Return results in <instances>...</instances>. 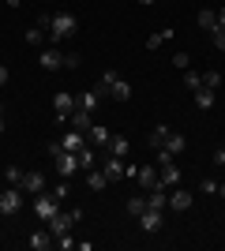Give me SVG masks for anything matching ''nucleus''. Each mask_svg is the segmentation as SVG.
<instances>
[{
	"mask_svg": "<svg viewBox=\"0 0 225 251\" xmlns=\"http://www.w3.org/2000/svg\"><path fill=\"white\" fill-rule=\"evenodd\" d=\"M8 79H11V72H8V68H4V64H0V86L8 83Z\"/></svg>",
	"mask_w": 225,
	"mask_h": 251,
	"instance_id": "nucleus-39",
	"label": "nucleus"
},
{
	"mask_svg": "<svg viewBox=\"0 0 225 251\" xmlns=\"http://www.w3.org/2000/svg\"><path fill=\"white\" fill-rule=\"evenodd\" d=\"M128 150H131L128 135H109V154H117V157H128Z\"/></svg>",
	"mask_w": 225,
	"mask_h": 251,
	"instance_id": "nucleus-21",
	"label": "nucleus"
},
{
	"mask_svg": "<svg viewBox=\"0 0 225 251\" xmlns=\"http://www.w3.org/2000/svg\"><path fill=\"white\" fill-rule=\"evenodd\" d=\"M184 147H188V139H184L180 131H169V139H165V147H161V150H169V154L176 157V154H180Z\"/></svg>",
	"mask_w": 225,
	"mask_h": 251,
	"instance_id": "nucleus-22",
	"label": "nucleus"
},
{
	"mask_svg": "<svg viewBox=\"0 0 225 251\" xmlns=\"http://www.w3.org/2000/svg\"><path fill=\"white\" fill-rule=\"evenodd\" d=\"M72 225H75V214H60V210L45 221V229L53 232V240H56V236H64V232H72Z\"/></svg>",
	"mask_w": 225,
	"mask_h": 251,
	"instance_id": "nucleus-7",
	"label": "nucleus"
},
{
	"mask_svg": "<svg viewBox=\"0 0 225 251\" xmlns=\"http://www.w3.org/2000/svg\"><path fill=\"white\" fill-rule=\"evenodd\" d=\"M26 244H30V251H49V248H53V232H49V229H38V232L26 236Z\"/></svg>",
	"mask_w": 225,
	"mask_h": 251,
	"instance_id": "nucleus-13",
	"label": "nucleus"
},
{
	"mask_svg": "<svg viewBox=\"0 0 225 251\" xmlns=\"http://www.w3.org/2000/svg\"><path fill=\"white\" fill-rule=\"evenodd\" d=\"M56 248H64V251H72V248H79V240H75L72 232H64V236H56Z\"/></svg>",
	"mask_w": 225,
	"mask_h": 251,
	"instance_id": "nucleus-33",
	"label": "nucleus"
},
{
	"mask_svg": "<svg viewBox=\"0 0 225 251\" xmlns=\"http://www.w3.org/2000/svg\"><path fill=\"white\" fill-rule=\"evenodd\" d=\"M0 116H4V109H0ZM0 131H4V120H0Z\"/></svg>",
	"mask_w": 225,
	"mask_h": 251,
	"instance_id": "nucleus-44",
	"label": "nucleus"
},
{
	"mask_svg": "<svg viewBox=\"0 0 225 251\" xmlns=\"http://www.w3.org/2000/svg\"><path fill=\"white\" fill-rule=\"evenodd\" d=\"M86 188H90V191H105L109 188L105 173H101V169H86Z\"/></svg>",
	"mask_w": 225,
	"mask_h": 251,
	"instance_id": "nucleus-20",
	"label": "nucleus"
},
{
	"mask_svg": "<svg viewBox=\"0 0 225 251\" xmlns=\"http://www.w3.org/2000/svg\"><path fill=\"white\" fill-rule=\"evenodd\" d=\"M45 30H49V26H42V23L30 26V30H26V42H30V45H42L45 42Z\"/></svg>",
	"mask_w": 225,
	"mask_h": 251,
	"instance_id": "nucleus-28",
	"label": "nucleus"
},
{
	"mask_svg": "<svg viewBox=\"0 0 225 251\" xmlns=\"http://www.w3.org/2000/svg\"><path fill=\"white\" fill-rule=\"evenodd\" d=\"M135 221H139V229H143V232H161V225H165V210L147 206V210H143V214H139Z\"/></svg>",
	"mask_w": 225,
	"mask_h": 251,
	"instance_id": "nucleus-5",
	"label": "nucleus"
},
{
	"mask_svg": "<svg viewBox=\"0 0 225 251\" xmlns=\"http://www.w3.org/2000/svg\"><path fill=\"white\" fill-rule=\"evenodd\" d=\"M218 195H222V199H225V184H218Z\"/></svg>",
	"mask_w": 225,
	"mask_h": 251,
	"instance_id": "nucleus-42",
	"label": "nucleus"
},
{
	"mask_svg": "<svg viewBox=\"0 0 225 251\" xmlns=\"http://www.w3.org/2000/svg\"><path fill=\"white\" fill-rule=\"evenodd\" d=\"M143 210H147V199H143V195H135V199H128V214H131V218H139Z\"/></svg>",
	"mask_w": 225,
	"mask_h": 251,
	"instance_id": "nucleus-31",
	"label": "nucleus"
},
{
	"mask_svg": "<svg viewBox=\"0 0 225 251\" xmlns=\"http://www.w3.org/2000/svg\"><path fill=\"white\" fill-rule=\"evenodd\" d=\"M195 105H199V109H214V90H195Z\"/></svg>",
	"mask_w": 225,
	"mask_h": 251,
	"instance_id": "nucleus-26",
	"label": "nucleus"
},
{
	"mask_svg": "<svg viewBox=\"0 0 225 251\" xmlns=\"http://www.w3.org/2000/svg\"><path fill=\"white\" fill-rule=\"evenodd\" d=\"M86 143H90V147H109V127L90 124V131H86Z\"/></svg>",
	"mask_w": 225,
	"mask_h": 251,
	"instance_id": "nucleus-18",
	"label": "nucleus"
},
{
	"mask_svg": "<svg viewBox=\"0 0 225 251\" xmlns=\"http://www.w3.org/2000/svg\"><path fill=\"white\" fill-rule=\"evenodd\" d=\"M169 38H173V30H158V34H150V38H147V49H150V52L161 49V45L169 42Z\"/></svg>",
	"mask_w": 225,
	"mask_h": 251,
	"instance_id": "nucleus-25",
	"label": "nucleus"
},
{
	"mask_svg": "<svg viewBox=\"0 0 225 251\" xmlns=\"http://www.w3.org/2000/svg\"><path fill=\"white\" fill-rule=\"evenodd\" d=\"M188 64H192L188 52H176V56H173V68H176V72H188Z\"/></svg>",
	"mask_w": 225,
	"mask_h": 251,
	"instance_id": "nucleus-34",
	"label": "nucleus"
},
{
	"mask_svg": "<svg viewBox=\"0 0 225 251\" xmlns=\"http://www.w3.org/2000/svg\"><path fill=\"white\" fill-rule=\"evenodd\" d=\"M75 30H79V19H75L72 11H56V15H49V38H53V42H64V38H72Z\"/></svg>",
	"mask_w": 225,
	"mask_h": 251,
	"instance_id": "nucleus-1",
	"label": "nucleus"
},
{
	"mask_svg": "<svg viewBox=\"0 0 225 251\" xmlns=\"http://www.w3.org/2000/svg\"><path fill=\"white\" fill-rule=\"evenodd\" d=\"M214 161H218V165H225V147H222V150H214Z\"/></svg>",
	"mask_w": 225,
	"mask_h": 251,
	"instance_id": "nucleus-41",
	"label": "nucleus"
},
{
	"mask_svg": "<svg viewBox=\"0 0 225 251\" xmlns=\"http://www.w3.org/2000/svg\"><path fill=\"white\" fill-rule=\"evenodd\" d=\"M64 124L72 127V131H83V135H86V131H90V124H94V120H90V113H86V109H79V105H75V109H72V116H68Z\"/></svg>",
	"mask_w": 225,
	"mask_h": 251,
	"instance_id": "nucleus-9",
	"label": "nucleus"
},
{
	"mask_svg": "<svg viewBox=\"0 0 225 251\" xmlns=\"http://www.w3.org/2000/svg\"><path fill=\"white\" fill-rule=\"evenodd\" d=\"M75 157H79V169H94V150H90V147H83Z\"/></svg>",
	"mask_w": 225,
	"mask_h": 251,
	"instance_id": "nucleus-29",
	"label": "nucleus"
},
{
	"mask_svg": "<svg viewBox=\"0 0 225 251\" xmlns=\"http://www.w3.org/2000/svg\"><path fill=\"white\" fill-rule=\"evenodd\" d=\"M109 98H113V101H128V98H131V83L117 75V79H113V86H109Z\"/></svg>",
	"mask_w": 225,
	"mask_h": 251,
	"instance_id": "nucleus-16",
	"label": "nucleus"
},
{
	"mask_svg": "<svg viewBox=\"0 0 225 251\" xmlns=\"http://www.w3.org/2000/svg\"><path fill=\"white\" fill-rule=\"evenodd\" d=\"M135 176H139V188L143 191L158 188V165H139V169H135Z\"/></svg>",
	"mask_w": 225,
	"mask_h": 251,
	"instance_id": "nucleus-11",
	"label": "nucleus"
},
{
	"mask_svg": "<svg viewBox=\"0 0 225 251\" xmlns=\"http://www.w3.org/2000/svg\"><path fill=\"white\" fill-rule=\"evenodd\" d=\"M38 64H42L45 72H56V68H64V52H56V49H45L42 56H38Z\"/></svg>",
	"mask_w": 225,
	"mask_h": 251,
	"instance_id": "nucleus-15",
	"label": "nucleus"
},
{
	"mask_svg": "<svg viewBox=\"0 0 225 251\" xmlns=\"http://www.w3.org/2000/svg\"><path fill=\"white\" fill-rule=\"evenodd\" d=\"M75 105H79V109H86V113L94 116L98 105H101V94H98V90H83V94H75Z\"/></svg>",
	"mask_w": 225,
	"mask_h": 251,
	"instance_id": "nucleus-14",
	"label": "nucleus"
},
{
	"mask_svg": "<svg viewBox=\"0 0 225 251\" xmlns=\"http://www.w3.org/2000/svg\"><path fill=\"white\" fill-rule=\"evenodd\" d=\"M68 191H72L68 184H56V188H53V199H56V202H60V199H68Z\"/></svg>",
	"mask_w": 225,
	"mask_h": 251,
	"instance_id": "nucleus-36",
	"label": "nucleus"
},
{
	"mask_svg": "<svg viewBox=\"0 0 225 251\" xmlns=\"http://www.w3.org/2000/svg\"><path fill=\"white\" fill-rule=\"evenodd\" d=\"M23 191L42 195V191H45V176H42V173H23Z\"/></svg>",
	"mask_w": 225,
	"mask_h": 251,
	"instance_id": "nucleus-17",
	"label": "nucleus"
},
{
	"mask_svg": "<svg viewBox=\"0 0 225 251\" xmlns=\"http://www.w3.org/2000/svg\"><path fill=\"white\" fill-rule=\"evenodd\" d=\"M218 30H225V8H218Z\"/></svg>",
	"mask_w": 225,
	"mask_h": 251,
	"instance_id": "nucleus-40",
	"label": "nucleus"
},
{
	"mask_svg": "<svg viewBox=\"0 0 225 251\" xmlns=\"http://www.w3.org/2000/svg\"><path fill=\"white\" fill-rule=\"evenodd\" d=\"M4 180H8L11 188H23V169L19 165H8V169H4Z\"/></svg>",
	"mask_w": 225,
	"mask_h": 251,
	"instance_id": "nucleus-27",
	"label": "nucleus"
},
{
	"mask_svg": "<svg viewBox=\"0 0 225 251\" xmlns=\"http://www.w3.org/2000/svg\"><path fill=\"white\" fill-rule=\"evenodd\" d=\"M199 26H203L206 34H218V11L203 8V11H199Z\"/></svg>",
	"mask_w": 225,
	"mask_h": 251,
	"instance_id": "nucleus-23",
	"label": "nucleus"
},
{
	"mask_svg": "<svg viewBox=\"0 0 225 251\" xmlns=\"http://www.w3.org/2000/svg\"><path fill=\"white\" fill-rule=\"evenodd\" d=\"M165 139H169V127H165V124H158L154 131H150V147H154V150H161V147H165Z\"/></svg>",
	"mask_w": 225,
	"mask_h": 251,
	"instance_id": "nucleus-24",
	"label": "nucleus"
},
{
	"mask_svg": "<svg viewBox=\"0 0 225 251\" xmlns=\"http://www.w3.org/2000/svg\"><path fill=\"white\" fill-rule=\"evenodd\" d=\"M101 173H105V180H113V184H117V180L124 176V157L109 154V157H105V165H101Z\"/></svg>",
	"mask_w": 225,
	"mask_h": 251,
	"instance_id": "nucleus-12",
	"label": "nucleus"
},
{
	"mask_svg": "<svg viewBox=\"0 0 225 251\" xmlns=\"http://www.w3.org/2000/svg\"><path fill=\"white\" fill-rule=\"evenodd\" d=\"M23 210V188H4L0 191V214H19Z\"/></svg>",
	"mask_w": 225,
	"mask_h": 251,
	"instance_id": "nucleus-4",
	"label": "nucleus"
},
{
	"mask_svg": "<svg viewBox=\"0 0 225 251\" xmlns=\"http://www.w3.org/2000/svg\"><path fill=\"white\" fill-rule=\"evenodd\" d=\"M53 165H56V173H60V176H75V173H79V157L72 154V150H56L53 154Z\"/></svg>",
	"mask_w": 225,
	"mask_h": 251,
	"instance_id": "nucleus-3",
	"label": "nucleus"
},
{
	"mask_svg": "<svg viewBox=\"0 0 225 251\" xmlns=\"http://www.w3.org/2000/svg\"><path fill=\"white\" fill-rule=\"evenodd\" d=\"M210 38H214V45H218V49H222V52H225V30H218V34H210Z\"/></svg>",
	"mask_w": 225,
	"mask_h": 251,
	"instance_id": "nucleus-38",
	"label": "nucleus"
},
{
	"mask_svg": "<svg viewBox=\"0 0 225 251\" xmlns=\"http://www.w3.org/2000/svg\"><path fill=\"white\" fill-rule=\"evenodd\" d=\"M169 210H173V214L192 210V191H184L180 184H176V188H169Z\"/></svg>",
	"mask_w": 225,
	"mask_h": 251,
	"instance_id": "nucleus-8",
	"label": "nucleus"
},
{
	"mask_svg": "<svg viewBox=\"0 0 225 251\" xmlns=\"http://www.w3.org/2000/svg\"><path fill=\"white\" fill-rule=\"evenodd\" d=\"M79 64H83L79 52H64V68H79Z\"/></svg>",
	"mask_w": 225,
	"mask_h": 251,
	"instance_id": "nucleus-35",
	"label": "nucleus"
},
{
	"mask_svg": "<svg viewBox=\"0 0 225 251\" xmlns=\"http://www.w3.org/2000/svg\"><path fill=\"white\" fill-rule=\"evenodd\" d=\"M60 147H64V150H72V154H79V150L86 147V139H83V131H72V127H68V135L60 139Z\"/></svg>",
	"mask_w": 225,
	"mask_h": 251,
	"instance_id": "nucleus-19",
	"label": "nucleus"
},
{
	"mask_svg": "<svg viewBox=\"0 0 225 251\" xmlns=\"http://www.w3.org/2000/svg\"><path fill=\"white\" fill-rule=\"evenodd\" d=\"M72 109H75V94H72V90H56V94H53V113H56L60 124L72 116Z\"/></svg>",
	"mask_w": 225,
	"mask_h": 251,
	"instance_id": "nucleus-6",
	"label": "nucleus"
},
{
	"mask_svg": "<svg viewBox=\"0 0 225 251\" xmlns=\"http://www.w3.org/2000/svg\"><path fill=\"white\" fill-rule=\"evenodd\" d=\"M56 210H60V202H56L53 195H49V191H42V195H34V218L42 221V225H45L49 218H53Z\"/></svg>",
	"mask_w": 225,
	"mask_h": 251,
	"instance_id": "nucleus-2",
	"label": "nucleus"
},
{
	"mask_svg": "<svg viewBox=\"0 0 225 251\" xmlns=\"http://www.w3.org/2000/svg\"><path fill=\"white\" fill-rule=\"evenodd\" d=\"M203 86L206 90H218L222 86V72H203Z\"/></svg>",
	"mask_w": 225,
	"mask_h": 251,
	"instance_id": "nucleus-30",
	"label": "nucleus"
},
{
	"mask_svg": "<svg viewBox=\"0 0 225 251\" xmlns=\"http://www.w3.org/2000/svg\"><path fill=\"white\" fill-rule=\"evenodd\" d=\"M184 86H192V90H199V86H203V75L188 68V72H184Z\"/></svg>",
	"mask_w": 225,
	"mask_h": 251,
	"instance_id": "nucleus-32",
	"label": "nucleus"
},
{
	"mask_svg": "<svg viewBox=\"0 0 225 251\" xmlns=\"http://www.w3.org/2000/svg\"><path fill=\"white\" fill-rule=\"evenodd\" d=\"M176 184H180V169L173 165H158V188H176Z\"/></svg>",
	"mask_w": 225,
	"mask_h": 251,
	"instance_id": "nucleus-10",
	"label": "nucleus"
},
{
	"mask_svg": "<svg viewBox=\"0 0 225 251\" xmlns=\"http://www.w3.org/2000/svg\"><path fill=\"white\" fill-rule=\"evenodd\" d=\"M199 188H203L206 195H214V191H218V180H203V184H199Z\"/></svg>",
	"mask_w": 225,
	"mask_h": 251,
	"instance_id": "nucleus-37",
	"label": "nucleus"
},
{
	"mask_svg": "<svg viewBox=\"0 0 225 251\" xmlns=\"http://www.w3.org/2000/svg\"><path fill=\"white\" fill-rule=\"evenodd\" d=\"M139 4H158V0H139Z\"/></svg>",
	"mask_w": 225,
	"mask_h": 251,
	"instance_id": "nucleus-43",
	"label": "nucleus"
}]
</instances>
